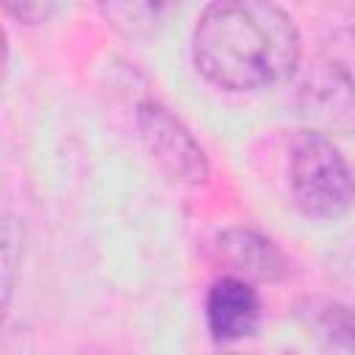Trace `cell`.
<instances>
[{
  "label": "cell",
  "mask_w": 355,
  "mask_h": 355,
  "mask_svg": "<svg viewBox=\"0 0 355 355\" xmlns=\"http://www.w3.org/2000/svg\"><path fill=\"white\" fill-rule=\"evenodd\" d=\"M222 261L233 269V275H241L247 280H266L275 283L288 275V261L283 250L250 227H225L216 239Z\"/></svg>",
  "instance_id": "5"
},
{
  "label": "cell",
  "mask_w": 355,
  "mask_h": 355,
  "mask_svg": "<svg viewBox=\"0 0 355 355\" xmlns=\"http://www.w3.org/2000/svg\"><path fill=\"white\" fill-rule=\"evenodd\" d=\"M3 3L22 22H44L55 8V0H3Z\"/></svg>",
  "instance_id": "9"
},
{
  "label": "cell",
  "mask_w": 355,
  "mask_h": 355,
  "mask_svg": "<svg viewBox=\"0 0 355 355\" xmlns=\"http://www.w3.org/2000/svg\"><path fill=\"white\" fill-rule=\"evenodd\" d=\"M17 250H22V230L8 216L3 225V308H8V302H11L14 272H17V263L22 261V252L17 255Z\"/></svg>",
  "instance_id": "8"
},
{
  "label": "cell",
  "mask_w": 355,
  "mask_h": 355,
  "mask_svg": "<svg viewBox=\"0 0 355 355\" xmlns=\"http://www.w3.org/2000/svg\"><path fill=\"white\" fill-rule=\"evenodd\" d=\"M136 130L153 161L178 183L200 186L208 180L211 166L205 150L191 136V130L175 116L164 103L144 100L136 108Z\"/></svg>",
  "instance_id": "3"
},
{
  "label": "cell",
  "mask_w": 355,
  "mask_h": 355,
  "mask_svg": "<svg viewBox=\"0 0 355 355\" xmlns=\"http://www.w3.org/2000/svg\"><path fill=\"white\" fill-rule=\"evenodd\" d=\"M205 324L214 341L236 344L252 338L261 327V297L252 280L225 275L205 294Z\"/></svg>",
  "instance_id": "4"
},
{
  "label": "cell",
  "mask_w": 355,
  "mask_h": 355,
  "mask_svg": "<svg viewBox=\"0 0 355 355\" xmlns=\"http://www.w3.org/2000/svg\"><path fill=\"white\" fill-rule=\"evenodd\" d=\"M183 0H97L103 19L122 36L155 33Z\"/></svg>",
  "instance_id": "6"
},
{
  "label": "cell",
  "mask_w": 355,
  "mask_h": 355,
  "mask_svg": "<svg viewBox=\"0 0 355 355\" xmlns=\"http://www.w3.org/2000/svg\"><path fill=\"white\" fill-rule=\"evenodd\" d=\"M305 327L330 349L355 352V308L338 300H308L300 311Z\"/></svg>",
  "instance_id": "7"
},
{
  "label": "cell",
  "mask_w": 355,
  "mask_h": 355,
  "mask_svg": "<svg viewBox=\"0 0 355 355\" xmlns=\"http://www.w3.org/2000/svg\"><path fill=\"white\" fill-rule=\"evenodd\" d=\"M291 205L316 222H333L355 205V172L338 144L322 130H294L286 150Z\"/></svg>",
  "instance_id": "2"
},
{
  "label": "cell",
  "mask_w": 355,
  "mask_h": 355,
  "mask_svg": "<svg viewBox=\"0 0 355 355\" xmlns=\"http://www.w3.org/2000/svg\"><path fill=\"white\" fill-rule=\"evenodd\" d=\"M300 58V28L275 0H211L191 31L197 72L225 92L277 89Z\"/></svg>",
  "instance_id": "1"
}]
</instances>
